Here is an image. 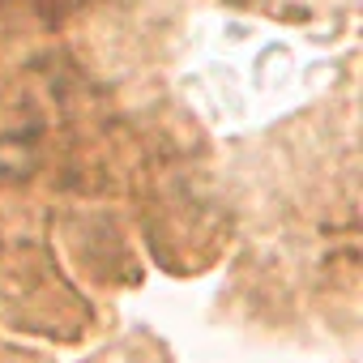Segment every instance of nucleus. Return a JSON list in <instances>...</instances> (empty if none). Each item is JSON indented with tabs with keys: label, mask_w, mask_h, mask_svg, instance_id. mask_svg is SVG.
<instances>
[]
</instances>
